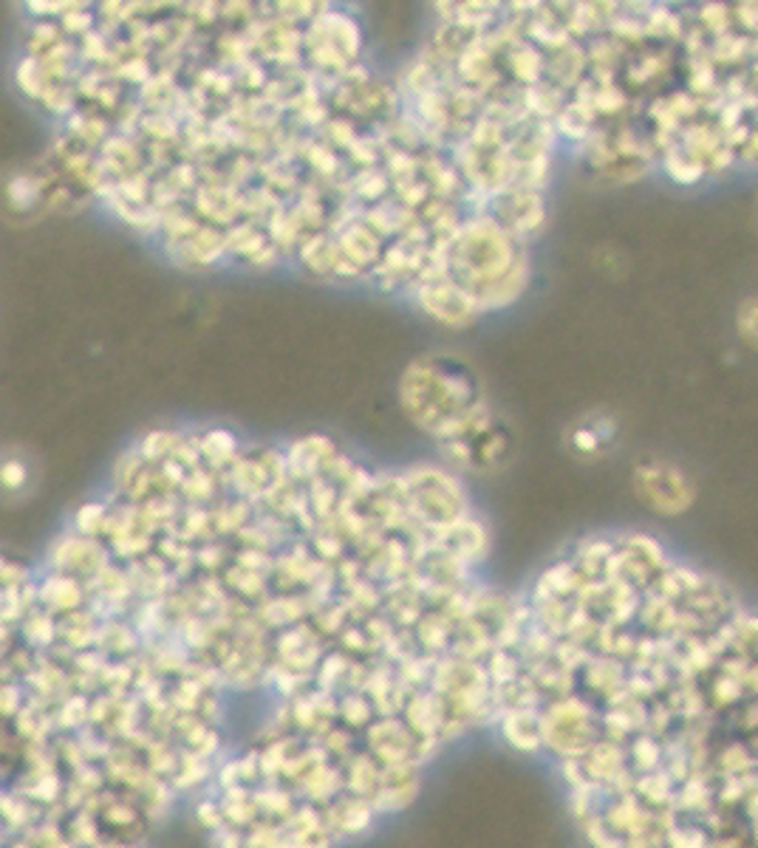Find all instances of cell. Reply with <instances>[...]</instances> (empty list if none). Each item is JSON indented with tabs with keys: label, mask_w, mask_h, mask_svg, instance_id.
<instances>
[{
	"label": "cell",
	"mask_w": 758,
	"mask_h": 848,
	"mask_svg": "<svg viewBox=\"0 0 758 848\" xmlns=\"http://www.w3.org/2000/svg\"><path fill=\"white\" fill-rule=\"evenodd\" d=\"M218 747L210 679L0 551V848H145Z\"/></svg>",
	"instance_id": "obj_1"
}]
</instances>
